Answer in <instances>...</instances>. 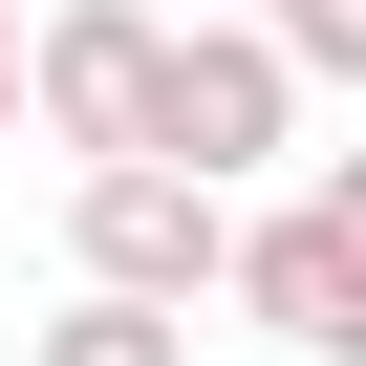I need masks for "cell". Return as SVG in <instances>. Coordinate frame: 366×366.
Segmentation results:
<instances>
[{
  "instance_id": "obj_1",
  "label": "cell",
  "mask_w": 366,
  "mask_h": 366,
  "mask_svg": "<svg viewBox=\"0 0 366 366\" xmlns=\"http://www.w3.org/2000/svg\"><path fill=\"white\" fill-rule=\"evenodd\" d=\"M302 108H323V86H302V65H280L259 22H237V0H194V22H151L129 151H151V172H194V194H259V172L302 151Z\"/></svg>"
},
{
  "instance_id": "obj_2",
  "label": "cell",
  "mask_w": 366,
  "mask_h": 366,
  "mask_svg": "<svg viewBox=\"0 0 366 366\" xmlns=\"http://www.w3.org/2000/svg\"><path fill=\"white\" fill-rule=\"evenodd\" d=\"M216 302H237L280 366H366V172L237 194V237H216Z\"/></svg>"
},
{
  "instance_id": "obj_3",
  "label": "cell",
  "mask_w": 366,
  "mask_h": 366,
  "mask_svg": "<svg viewBox=\"0 0 366 366\" xmlns=\"http://www.w3.org/2000/svg\"><path fill=\"white\" fill-rule=\"evenodd\" d=\"M216 237H237V194H194V172H151V151H86L65 172V280L86 302H172L194 323L216 302Z\"/></svg>"
},
{
  "instance_id": "obj_4",
  "label": "cell",
  "mask_w": 366,
  "mask_h": 366,
  "mask_svg": "<svg viewBox=\"0 0 366 366\" xmlns=\"http://www.w3.org/2000/svg\"><path fill=\"white\" fill-rule=\"evenodd\" d=\"M129 86H151V0H44V22H22V108H44L65 172L129 151Z\"/></svg>"
},
{
  "instance_id": "obj_5",
  "label": "cell",
  "mask_w": 366,
  "mask_h": 366,
  "mask_svg": "<svg viewBox=\"0 0 366 366\" xmlns=\"http://www.w3.org/2000/svg\"><path fill=\"white\" fill-rule=\"evenodd\" d=\"M22 366H194V323H172V302H86V280H65V323H22Z\"/></svg>"
},
{
  "instance_id": "obj_6",
  "label": "cell",
  "mask_w": 366,
  "mask_h": 366,
  "mask_svg": "<svg viewBox=\"0 0 366 366\" xmlns=\"http://www.w3.org/2000/svg\"><path fill=\"white\" fill-rule=\"evenodd\" d=\"M237 22H259L302 86H366V0H237Z\"/></svg>"
},
{
  "instance_id": "obj_7",
  "label": "cell",
  "mask_w": 366,
  "mask_h": 366,
  "mask_svg": "<svg viewBox=\"0 0 366 366\" xmlns=\"http://www.w3.org/2000/svg\"><path fill=\"white\" fill-rule=\"evenodd\" d=\"M0 129H22V0H0Z\"/></svg>"
}]
</instances>
